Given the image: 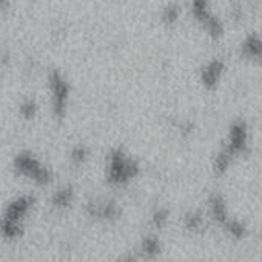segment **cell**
Masks as SVG:
<instances>
[{
  "mask_svg": "<svg viewBox=\"0 0 262 262\" xmlns=\"http://www.w3.org/2000/svg\"><path fill=\"white\" fill-rule=\"evenodd\" d=\"M30 207H31V199L27 196L19 198L17 201H14L8 207V210L2 219V224H0V230H2L5 237L14 239L20 234V231H22L20 230V221L28 213Z\"/></svg>",
  "mask_w": 262,
  "mask_h": 262,
  "instance_id": "obj_1",
  "label": "cell"
},
{
  "mask_svg": "<svg viewBox=\"0 0 262 262\" xmlns=\"http://www.w3.org/2000/svg\"><path fill=\"white\" fill-rule=\"evenodd\" d=\"M17 170L25 174L27 178L39 182V184H47L50 181V173L48 170L34 158L31 156H27V155H22L19 156L17 159Z\"/></svg>",
  "mask_w": 262,
  "mask_h": 262,
  "instance_id": "obj_2",
  "label": "cell"
},
{
  "mask_svg": "<svg viewBox=\"0 0 262 262\" xmlns=\"http://www.w3.org/2000/svg\"><path fill=\"white\" fill-rule=\"evenodd\" d=\"M135 171H136V167L131 164L128 159H125L122 155H116V156L111 158L110 167H108L111 182H114V184L128 182L129 178L135 176Z\"/></svg>",
  "mask_w": 262,
  "mask_h": 262,
  "instance_id": "obj_3",
  "label": "cell"
},
{
  "mask_svg": "<svg viewBox=\"0 0 262 262\" xmlns=\"http://www.w3.org/2000/svg\"><path fill=\"white\" fill-rule=\"evenodd\" d=\"M71 196L73 194H71V190L70 188H63V190L57 191L56 196H54V205H57V207H67V205H70Z\"/></svg>",
  "mask_w": 262,
  "mask_h": 262,
  "instance_id": "obj_4",
  "label": "cell"
},
{
  "mask_svg": "<svg viewBox=\"0 0 262 262\" xmlns=\"http://www.w3.org/2000/svg\"><path fill=\"white\" fill-rule=\"evenodd\" d=\"M142 251L148 256H155L159 253V244L155 237H148L142 242Z\"/></svg>",
  "mask_w": 262,
  "mask_h": 262,
  "instance_id": "obj_5",
  "label": "cell"
},
{
  "mask_svg": "<svg viewBox=\"0 0 262 262\" xmlns=\"http://www.w3.org/2000/svg\"><path fill=\"white\" fill-rule=\"evenodd\" d=\"M122 262H133V260H131V259H129V257H126V259H123V260H122Z\"/></svg>",
  "mask_w": 262,
  "mask_h": 262,
  "instance_id": "obj_6",
  "label": "cell"
}]
</instances>
